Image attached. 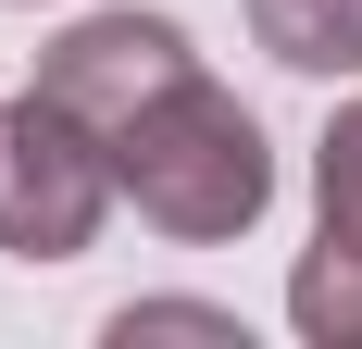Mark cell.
I'll list each match as a JSON object with an SVG mask.
<instances>
[{
    "label": "cell",
    "mask_w": 362,
    "mask_h": 349,
    "mask_svg": "<svg viewBox=\"0 0 362 349\" xmlns=\"http://www.w3.org/2000/svg\"><path fill=\"white\" fill-rule=\"evenodd\" d=\"M112 200L125 187H112V138L100 125H75L50 88L0 100V249L13 262H75Z\"/></svg>",
    "instance_id": "cell-2"
},
{
    "label": "cell",
    "mask_w": 362,
    "mask_h": 349,
    "mask_svg": "<svg viewBox=\"0 0 362 349\" xmlns=\"http://www.w3.org/2000/svg\"><path fill=\"white\" fill-rule=\"evenodd\" d=\"M187 63H200V50H187L175 13H88V25H63L50 50H37V88H50L75 125L125 138V112H138L150 88H175Z\"/></svg>",
    "instance_id": "cell-3"
},
{
    "label": "cell",
    "mask_w": 362,
    "mask_h": 349,
    "mask_svg": "<svg viewBox=\"0 0 362 349\" xmlns=\"http://www.w3.org/2000/svg\"><path fill=\"white\" fill-rule=\"evenodd\" d=\"M250 37L288 75H362V0H250Z\"/></svg>",
    "instance_id": "cell-4"
},
{
    "label": "cell",
    "mask_w": 362,
    "mask_h": 349,
    "mask_svg": "<svg viewBox=\"0 0 362 349\" xmlns=\"http://www.w3.org/2000/svg\"><path fill=\"white\" fill-rule=\"evenodd\" d=\"M288 324H300L313 349H362V249H350V237H313V249H300Z\"/></svg>",
    "instance_id": "cell-5"
},
{
    "label": "cell",
    "mask_w": 362,
    "mask_h": 349,
    "mask_svg": "<svg viewBox=\"0 0 362 349\" xmlns=\"http://www.w3.org/2000/svg\"><path fill=\"white\" fill-rule=\"evenodd\" d=\"M112 187H125L163 237L213 249V237H250V225H262V200H275V150H262V125H250L238 88H213V75L187 63L175 88H150V100L125 112Z\"/></svg>",
    "instance_id": "cell-1"
},
{
    "label": "cell",
    "mask_w": 362,
    "mask_h": 349,
    "mask_svg": "<svg viewBox=\"0 0 362 349\" xmlns=\"http://www.w3.org/2000/svg\"><path fill=\"white\" fill-rule=\"evenodd\" d=\"M112 337H238V312H213V300H125Z\"/></svg>",
    "instance_id": "cell-7"
},
{
    "label": "cell",
    "mask_w": 362,
    "mask_h": 349,
    "mask_svg": "<svg viewBox=\"0 0 362 349\" xmlns=\"http://www.w3.org/2000/svg\"><path fill=\"white\" fill-rule=\"evenodd\" d=\"M313 212H325V237L362 249V100L325 125V150H313Z\"/></svg>",
    "instance_id": "cell-6"
}]
</instances>
